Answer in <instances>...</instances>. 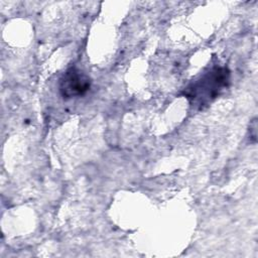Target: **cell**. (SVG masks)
Listing matches in <instances>:
<instances>
[{"instance_id":"6da1fadb","label":"cell","mask_w":258,"mask_h":258,"mask_svg":"<svg viewBox=\"0 0 258 258\" xmlns=\"http://www.w3.org/2000/svg\"><path fill=\"white\" fill-rule=\"evenodd\" d=\"M230 81V72L226 67H215L185 89V96L199 105L215 99Z\"/></svg>"},{"instance_id":"7a4b0ae2","label":"cell","mask_w":258,"mask_h":258,"mask_svg":"<svg viewBox=\"0 0 258 258\" xmlns=\"http://www.w3.org/2000/svg\"><path fill=\"white\" fill-rule=\"evenodd\" d=\"M90 87L89 76L76 67L70 68L59 80V92L66 99L82 96L90 90Z\"/></svg>"}]
</instances>
